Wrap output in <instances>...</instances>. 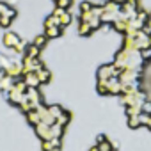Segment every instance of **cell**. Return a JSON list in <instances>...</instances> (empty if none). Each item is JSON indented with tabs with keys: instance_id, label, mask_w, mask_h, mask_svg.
I'll return each instance as SVG.
<instances>
[{
	"instance_id": "obj_1",
	"label": "cell",
	"mask_w": 151,
	"mask_h": 151,
	"mask_svg": "<svg viewBox=\"0 0 151 151\" xmlns=\"http://www.w3.org/2000/svg\"><path fill=\"white\" fill-rule=\"evenodd\" d=\"M4 43H6L7 46H16V45L20 43V39H18V36H14V34L7 32V34H6V37H4Z\"/></svg>"
},
{
	"instance_id": "obj_2",
	"label": "cell",
	"mask_w": 151,
	"mask_h": 151,
	"mask_svg": "<svg viewBox=\"0 0 151 151\" xmlns=\"http://www.w3.org/2000/svg\"><path fill=\"white\" fill-rule=\"evenodd\" d=\"M80 27H82V29H80V34H89V32H91V25H89V23H82Z\"/></svg>"
},
{
	"instance_id": "obj_3",
	"label": "cell",
	"mask_w": 151,
	"mask_h": 151,
	"mask_svg": "<svg viewBox=\"0 0 151 151\" xmlns=\"http://www.w3.org/2000/svg\"><path fill=\"white\" fill-rule=\"evenodd\" d=\"M45 41H46V36H39L37 39H36V43H34V46H41V45H45Z\"/></svg>"
},
{
	"instance_id": "obj_4",
	"label": "cell",
	"mask_w": 151,
	"mask_h": 151,
	"mask_svg": "<svg viewBox=\"0 0 151 151\" xmlns=\"http://www.w3.org/2000/svg\"><path fill=\"white\" fill-rule=\"evenodd\" d=\"M71 4V0H57V6L59 7H68Z\"/></svg>"
},
{
	"instance_id": "obj_5",
	"label": "cell",
	"mask_w": 151,
	"mask_h": 151,
	"mask_svg": "<svg viewBox=\"0 0 151 151\" xmlns=\"http://www.w3.org/2000/svg\"><path fill=\"white\" fill-rule=\"evenodd\" d=\"M100 151H110V144H107V142L103 140V144L100 146Z\"/></svg>"
},
{
	"instance_id": "obj_6",
	"label": "cell",
	"mask_w": 151,
	"mask_h": 151,
	"mask_svg": "<svg viewBox=\"0 0 151 151\" xmlns=\"http://www.w3.org/2000/svg\"><path fill=\"white\" fill-rule=\"evenodd\" d=\"M147 45H149V46H151V36H149V37H147Z\"/></svg>"
},
{
	"instance_id": "obj_7",
	"label": "cell",
	"mask_w": 151,
	"mask_h": 151,
	"mask_svg": "<svg viewBox=\"0 0 151 151\" xmlns=\"http://www.w3.org/2000/svg\"><path fill=\"white\" fill-rule=\"evenodd\" d=\"M116 2H119V4H121V2H124V0H116Z\"/></svg>"
}]
</instances>
